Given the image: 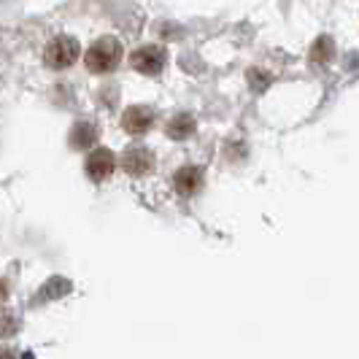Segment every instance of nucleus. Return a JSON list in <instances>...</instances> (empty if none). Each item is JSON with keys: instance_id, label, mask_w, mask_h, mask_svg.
<instances>
[{"instance_id": "obj_1", "label": "nucleus", "mask_w": 359, "mask_h": 359, "mask_svg": "<svg viewBox=\"0 0 359 359\" xmlns=\"http://www.w3.org/2000/svg\"><path fill=\"white\" fill-rule=\"evenodd\" d=\"M119 60H122V46H119L116 38H100V41H95L90 46V52H87V57H84V62H87V68L92 73L114 71L119 65Z\"/></svg>"}, {"instance_id": "obj_2", "label": "nucleus", "mask_w": 359, "mask_h": 359, "mask_svg": "<svg viewBox=\"0 0 359 359\" xmlns=\"http://www.w3.org/2000/svg\"><path fill=\"white\" fill-rule=\"evenodd\" d=\"M79 41L71 36H60L54 38L52 43L46 46V54H43V60H46V65L54 68V71H62V68H71L73 62L79 60Z\"/></svg>"}, {"instance_id": "obj_3", "label": "nucleus", "mask_w": 359, "mask_h": 359, "mask_svg": "<svg viewBox=\"0 0 359 359\" xmlns=\"http://www.w3.org/2000/svg\"><path fill=\"white\" fill-rule=\"evenodd\" d=\"M165 62H168V57H165L160 46H141L130 57V65L138 73H144V76H157L165 68Z\"/></svg>"}, {"instance_id": "obj_4", "label": "nucleus", "mask_w": 359, "mask_h": 359, "mask_svg": "<svg viewBox=\"0 0 359 359\" xmlns=\"http://www.w3.org/2000/svg\"><path fill=\"white\" fill-rule=\"evenodd\" d=\"M84 170H87V176L92 181H106L111 179V173L116 170V157H114V151L111 149H95L87 162H84Z\"/></svg>"}, {"instance_id": "obj_5", "label": "nucleus", "mask_w": 359, "mask_h": 359, "mask_svg": "<svg viewBox=\"0 0 359 359\" xmlns=\"http://www.w3.org/2000/svg\"><path fill=\"white\" fill-rule=\"evenodd\" d=\"M122 168H125L130 176H146V173L154 168V157H151V151H149V149L135 146V149L125 151V157H122Z\"/></svg>"}, {"instance_id": "obj_6", "label": "nucleus", "mask_w": 359, "mask_h": 359, "mask_svg": "<svg viewBox=\"0 0 359 359\" xmlns=\"http://www.w3.org/2000/svg\"><path fill=\"white\" fill-rule=\"evenodd\" d=\"M154 122V116H151V111L144 106H133L125 111V116H122V127H125L130 135H144L146 130L151 127Z\"/></svg>"}, {"instance_id": "obj_7", "label": "nucleus", "mask_w": 359, "mask_h": 359, "mask_svg": "<svg viewBox=\"0 0 359 359\" xmlns=\"http://www.w3.org/2000/svg\"><path fill=\"white\" fill-rule=\"evenodd\" d=\"M173 187H176V192H179V195H184V198L195 195L200 187H203V170H200V168H195V165L181 168L179 173L173 176Z\"/></svg>"}, {"instance_id": "obj_8", "label": "nucleus", "mask_w": 359, "mask_h": 359, "mask_svg": "<svg viewBox=\"0 0 359 359\" xmlns=\"http://www.w3.org/2000/svg\"><path fill=\"white\" fill-rule=\"evenodd\" d=\"M192 133H195V119H192L189 114H179V116H173V119L168 122V135L176 138V141L189 138Z\"/></svg>"}, {"instance_id": "obj_9", "label": "nucleus", "mask_w": 359, "mask_h": 359, "mask_svg": "<svg viewBox=\"0 0 359 359\" xmlns=\"http://www.w3.org/2000/svg\"><path fill=\"white\" fill-rule=\"evenodd\" d=\"M68 292H71V281L52 278L49 284H43V289H41V300H57V297H65Z\"/></svg>"}, {"instance_id": "obj_10", "label": "nucleus", "mask_w": 359, "mask_h": 359, "mask_svg": "<svg viewBox=\"0 0 359 359\" xmlns=\"http://www.w3.org/2000/svg\"><path fill=\"white\" fill-rule=\"evenodd\" d=\"M332 46H335L332 38L322 36L316 43H313V49H311V60H313V62H327V60H332V54H335Z\"/></svg>"}, {"instance_id": "obj_11", "label": "nucleus", "mask_w": 359, "mask_h": 359, "mask_svg": "<svg viewBox=\"0 0 359 359\" xmlns=\"http://www.w3.org/2000/svg\"><path fill=\"white\" fill-rule=\"evenodd\" d=\"M71 144L76 146V149H84V146L95 144V127H92V125H79V127H73Z\"/></svg>"}, {"instance_id": "obj_12", "label": "nucleus", "mask_w": 359, "mask_h": 359, "mask_svg": "<svg viewBox=\"0 0 359 359\" xmlns=\"http://www.w3.org/2000/svg\"><path fill=\"white\" fill-rule=\"evenodd\" d=\"M17 330H19L17 316H11V313H0V338H11Z\"/></svg>"}, {"instance_id": "obj_13", "label": "nucleus", "mask_w": 359, "mask_h": 359, "mask_svg": "<svg viewBox=\"0 0 359 359\" xmlns=\"http://www.w3.org/2000/svg\"><path fill=\"white\" fill-rule=\"evenodd\" d=\"M249 81H252V87L257 92H262V90H268V84H270V76L265 71H259V68H257V71H252L249 73Z\"/></svg>"}, {"instance_id": "obj_14", "label": "nucleus", "mask_w": 359, "mask_h": 359, "mask_svg": "<svg viewBox=\"0 0 359 359\" xmlns=\"http://www.w3.org/2000/svg\"><path fill=\"white\" fill-rule=\"evenodd\" d=\"M8 300V284L0 278V303H6Z\"/></svg>"}, {"instance_id": "obj_15", "label": "nucleus", "mask_w": 359, "mask_h": 359, "mask_svg": "<svg viewBox=\"0 0 359 359\" xmlns=\"http://www.w3.org/2000/svg\"><path fill=\"white\" fill-rule=\"evenodd\" d=\"M0 359H17L14 351H0Z\"/></svg>"}]
</instances>
